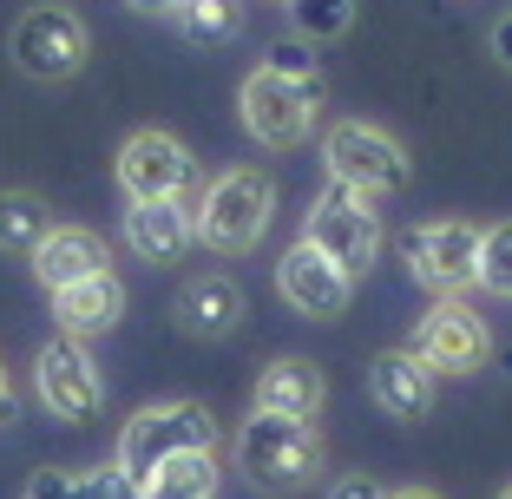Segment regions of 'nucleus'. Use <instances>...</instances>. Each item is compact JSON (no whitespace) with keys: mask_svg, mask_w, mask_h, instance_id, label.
<instances>
[{"mask_svg":"<svg viewBox=\"0 0 512 499\" xmlns=\"http://www.w3.org/2000/svg\"><path fill=\"white\" fill-rule=\"evenodd\" d=\"M132 14H151V20H178V7L184 0H125Z\"/></svg>","mask_w":512,"mask_h":499,"instance_id":"29","label":"nucleus"},{"mask_svg":"<svg viewBox=\"0 0 512 499\" xmlns=\"http://www.w3.org/2000/svg\"><path fill=\"white\" fill-rule=\"evenodd\" d=\"M7 53H14V66L27 79H73L79 66H86L92 53V33L79 14H66V7H27V14L14 20V33H7Z\"/></svg>","mask_w":512,"mask_h":499,"instance_id":"9","label":"nucleus"},{"mask_svg":"<svg viewBox=\"0 0 512 499\" xmlns=\"http://www.w3.org/2000/svg\"><path fill=\"white\" fill-rule=\"evenodd\" d=\"M368 394H375V408L388 414V421H427L434 401H440V375L414 348H388V355H375V368H368Z\"/></svg>","mask_w":512,"mask_h":499,"instance_id":"13","label":"nucleus"},{"mask_svg":"<svg viewBox=\"0 0 512 499\" xmlns=\"http://www.w3.org/2000/svg\"><path fill=\"white\" fill-rule=\"evenodd\" d=\"M499 499H512V486H499Z\"/></svg>","mask_w":512,"mask_h":499,"instance_id":"32","label":"nucleus"},{"mask_svg":"<svg viewBox=\"0 0 512 499\" xmlns=\"http://www.w3.org/2000/svg\"><path fill=\"white\" fill-rule=\"evenodd\" d=\"M184 454H217L211 408H197V401H158V408H138L132 421H125L112 467L145 486L158 467H171V460H184Z\"/></svg>","mask_w":512,"mask_h":499,"instance_id":"3","label":"nucleus"},{"mask_svg":"<svg viewBox=\"0 0 512 499\" xmlns=\"http://www.w3.org/2000/svg\"><path fill=\"white\" fill-rule=\"evenodd\" d=\"M79 480H86V499H145V486L125 480L119 467H92V473H79Z\"/></svg>","mask_w":512,"mask_h":499,"instance_id":"26","label":"nucleus"},{"mask_svg":"<svg viewBox=\"0 0 512 499\" xmlns=\"http://www.w3.org/2000/svg\"><path fill=\"white\" fill-rule=\"evenodd\" d=\"M480 289L512 303V224H486L480 230Z\"/></svg>","mask_w":512,"mask_h":499,"instance_id":"23","label":"nucleus"},{"mask_svg":"<svg viewBox=\"0 0 512 499\" xmlns=\"http://www.w3.org/2000/svg\"><path fill=\"white\" fill-rule=\"evenodd\" d=\"M27 499H86V480L66 473V467H40L27 480Z\"/></svg>","mask_w":512,"mask_h":499,"instance_id":"25","label":"nucleus"},{"mask_svg":"<svg viewBox=\"0 0 512 499\" xmlns=\"http://www.w3.org/2000/svg\"><path fill=\"white\" fill-rule=\"evenodd\" d=\"M322 401H329V381L309 355H276L263 375H256L250 414H283V421H316Z\"/></svg>","mask_w":512,"mask_h":499,"instance_id":"14","label":"nucleus"},{"mask_svg":"<svg viewBox=\"0 0 512 499\" xmlns=\"http://www.w3.org/2000/svg\"><path fill=\"white\" fill-rule=\"evenodd\" d=\"M230 460L256 493H296L322 473V434L316 421H283V414H250L230 440Z\"/></svg>","mask_w":512,"mask_h":499,"instance_id":"2","label":"nucleus"},{"mask_svg":"<svg viewBox=\"0 0 512 499\" xmlns=\"http://www.w3.org/2000/svg\"><path fill=\"white\" fill-rule=\"evenodd\" d=\"M263 73H276V79H322L309 40H276L270 53H263Z\"/></svg>","mask_w":512,"mask_h":499,"instance_id":"24","label":"nucleus"},{"mask_svg":"<svg viewBox=\"0 0 512 499\" xmlns=\"http://www.w3.org/2000/svg\"><path fill=\"white\" fill-rule=\"evenodd\" d=\"M283 7H289V0H283Z\"/></svg>","mask_w":512,"mask_h":499,"instance_id":"33","label":"nucleus"},{"mask_svg":"<svg viewBox=\"0 0 512 499\" xmlns=\"http://www.w3.org/2000/svg\"><path fill=\"white\" fill-rule=\"evenodd\" d=\"M33 394H40V408L53 414V421L79 427V421L99 414L106 381H99L92 355L73 342V335H53V342H40V355H33Z\"/></svg>","mask_w":512,"mask_h":499,"instance_id":"11","label":"nucleus"},{"mask_svg":"<svg viewBox=\"0 0 512 499\" xmlns=\"http://www.w3.org/2000/svg\"><path fill=\"white\" fill-rule=\"evenodd\" d=\"M224 493V467L217 454H184L145 480V499H217Z\"/></svg>","mask_w":512,"mask_h":499,"instance_id":"20","label":"nucleus"},{"mask_svg":"<svg viewBox=\"0 0 512 499\" xmlns=\"http://www.w3.org/2000/svg\"><path fill=\"white\" fill-rule=\"evenodd\" d=\"M401 257H407V276L421 289H434V296H467V289L480 283V224H467V217H434V224H421L401 243Z\"/></svg>","mask_w":512,"mask_h":499,"instance_id":"7","label":"nucleus"},{"mask_svg":"<svg viewBox=\"0 0 512 499\" xmlns=\"http://www.w3.org/2000/svg\"><path fill=\"white\" fill-rule=\"evenodd\" d=\"M270 217H276V178L256 171V165H230V171H217V178L204 184L191 230H197L204 250H217V257H243V250L263 243Z\"/></svg>","mask_w":512,"mask_h":499,"instance_id":"1","label":"nucleus"},{"mask_svg":"<svg viewBox=\"0 0 512 499\" xmlns=\"http://www.w3.org/2000/svg\"><path fill=\"white\" fill-rule=\"evenodd\" d=\"M486 46H493V60H499V66L512 73V14H499V20H493V33H486Z\"/></svg>","mask_w":512,"mask_h":499,"instance_id":"28","label":"nucleus"},{"mask_svg":"<svg viewBox=\"0 0 512 499\" xmlns=\"http://www.w3.org/2000/svg\"><path fill=\"white\" fill-rule=\"evenodd\" d=\"M237 112H243V132H250L256 145L289 152V145H302L322 119V79H276V73L256 66L237 92Z\"/></svg>","mask_w":512,"mask_h":499,"instance_id":"5","label":"nucleus"},{"mask_svg":"<svg viewBox=\"0 0 512 499\" xmlns=\"http://www.w3.org/2000/svg\"><path fill=\"white\" fill-rule=\"evenodd\" d=\"M322 165H329V184H348L362 197H394L407 184V152L401 138H388L368 119H342L322 138Z\"/></svg>","mask_w":512,"mask_h":499,"instance_id":"6","label":"nucleus"},{"mask_svg":"<svg viewBox=\"0 0 512 499\" xmlns=\"http://www.w3.org/2000/svg\"><path fill=\"white\" fill-rule=\"evenodd\" d=\"M276 296H283L289 309H296L302 322H335L348 316V296H355V283H348L342 270H335L322 250H309V243H289L283 263H276Z\"/></svg>","mask_w":512,"mask_h":499,"instance_id":"12","label":"nucleus"},{"mask_svg":"<svg viewBox=\"0 0 512 499\" xmlns=\"http://www.w3.org/2000/svg\"><path fill=\"white\" fill-rule=\"evenodd\" d=\"M125 243L145 263H184V250L197 243L191 204H132L125 211Z\"/></svg>","mask_w":512,"mask_h":499,"instance_id":"17","label":"nucleus"},{"mask_svg":"<svg viewBox=\"0 0 512 499\" xmlns=\"http://www.w3.org/2000/svg\"><path fill=\"white\" fill-rule=\"evenodd\" d=\"M112 178H119L125 204H184L197 165H191V152H184L171 132L145 125V132H132V138L119 145V158H112Z\"/></svg>","mask_w":512,"mask_h":499,"instance_id":"8","label":"nucleus"},{"mask_svg":"<svg viewBox=\"0 0 512 499\" xmlns=\"http://www.w3.org/2000/svg\"><path fill=\"white\" fill-rule=\"evenodd\" d=\"M243 322V289L230 276H197V283L178 289V329L197 335V342H224Z\"/></svg>","mask_w":512,"mask_h":499,"instance_id":"18","label":"nucleus"},{"mask_svg":"<svg viewBox=\"0 0 512 499\" xmlns=\"http://www.w3.org/2000/svg\"><path fill=\"white\" fill-rule=\"evenodd\" d=\"M237 27H243V0H184V7H178V33L197 46V53L230 46Z\"/></svg>","mask_w":512,"mask_h":499,"instance_id":"21","label":"nucleus"},{"mask_svg":"<svg viewBox=\"0 0 512 499\" xmlns=\"http://www.w3.org/2000/svg\"><path fill=\"white\" fill-rule=\"evenodd\" d=\"M296 40H342L355 27V0H289Z\"/></svg>","mask_w":512,"mask_h":499,"instance_id":"22","label":"nucleus"},{"mask_svg":"<svg viewBox=\"0 0 512 499\" xmlns=\"http://www.w3.org/2000/svg\"><path fill=\"white\" fill-rule=\"evenodd\" d=\"M99 270H112V257H106V237L86 230V224H53V230H46V243L33 250V276H40L46 296H53V289L86 283V276H99Z\"/></svg>","mask_w":512,"mask_h":499,"instance_id":"15","label":"nucleus"},{"mask_svg":"<svg viewBox=\"0 0 512 499\" xmlns=\"http://www.w3.org/2000/svg\"><path fill=\"white\" fill-rule=\"evenodd\" d=\"M14 414V388H7V368H0V421Z\"/></svg>","mask_w":512,"mask_h":499,"instance_id":"31","label":"nucleus"},{"mask_svg":"<svg viewBox=\"0 0 512 499\" xmlns=\"http://www.w3.org/2000/svg\"><path fill=\"white\" fill-rule=\"evenodd\" d=\"M414 355H421L434 375H480L493 362V329L486 316H473L467 296H440L421 322H414Z\"/></svg>","mask_w":512,"mask_h":499,"instance_id":"10","label":"nucleus"},{"mask_svg":"<svg viewBox=\"0 0 512 499\" xmlns=\"http://www.w3.org/2000/svg\"><path fill=\"white\" fill-rule=\"evenodd\" d=\"M329 499H388V486H381L375 473H342V480L329 486Z\"/></svg>","mask_w":512,"mask_h":499,"instance_id":"27","label":"nucleus"},{"mask_svg":"<svg viewBox=\"0 0 512 499\" xmlns=\"http://www.w3.org/2000/svg\"><path fill=\"white\" fill-rule=\"evenodd\" d=\"M119 316H125L119 270H99V276H86V283H73V289H53V322H60V335H73V342L106 335Z\"/></svg>","mask_w":512,"mask_h":499,"instance_id":"16","label":"nucleus"},{"mask_svg":"<svg viewBox=\"0 0 512 499\" xmlns=\"http://www.w3.org/2000/svg\"><path fill=\"white\" fill-rule=\"evenodd\" d=\"M302 243L322 250V257L355 283V276L381 257V211H375V197L348 191V184H322L316 204H309V217H302Z\"/></svg>","mask_w":512,"mask_h":499,"instance_id":"4","label":"nucleus"},{"mask_svg":"<svg viewBox=\"0 0 512 499\" xmlns=\"http://www.w3.org/2000/svg\"><path fill=\"white\" fill-rule=\"evenodd\" d=\"M388 499H440V493H434V486H394Z\"/></svg>","mask_w":512,"mask_h":499,"instance_id":"30","label":"nucleus"},{"mask_svg":"<svg viewBox=\"0 0 512 499\" xmlns=\"http://www.w3.org/2000/svg\"><path fill=\"white\" fill-rule=\"evenodd\" d=\"M46 230H53V211L40 191H0V250L7 257H33Z\"/></svg>","mask_w":512,"mask_h":499,"instance_id":"19","label":"nucleus"}]
</instances>
